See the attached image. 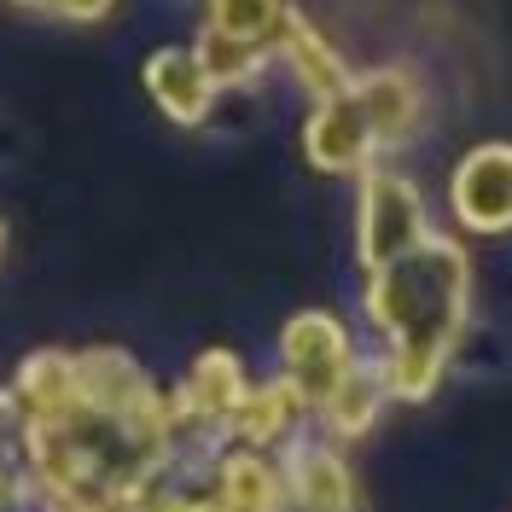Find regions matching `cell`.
<instances>
[{
	"mask_svg": "<svg viewBox=\"0 0 512 512\" xmlns=\"http://www.w3.org/2000/svg\"><path fill=\"white\" fill-rule=\"evenodd\" d=\"M303 146H309V163L326 169V175H367L373 152H379L355 94H338V99H326V105H315V117L303 128Z\"/></svg>",
	"mask_w": 512,
	"mask_h": 512,
	"instance_id": "cell-5",
	"label": "cell"
},
{
	"mask_svg": "<svg viewBox=\"0 0 512 512\" xmlns=\"http://www.w3.org/2000/svg\"><path fill=\"white\" fill-rule=\"evenodd\" d=\"M390 396L384 390V379L379 373H367V367H355L350 379L338 384V396L320 408V419L332 425V431H344V437H355V431H367L373 419H379V402Z\"/></svg>",
	"mask_w": 512,
	"mask_h": 512,
	"instance_id": "cell-14",
	"label": "cell"
},
{
	"mask_svg": "<svg viewBox=\"0 0 512 512\" xmlns=\"http://www.w3.org/2000/svg\"><path fill=\"white\" fill-rule=\"evenodd\" d=\"M280 361H286V379L297 384V396L309 402V414H320L338 396V384L355 373V350H350L344 320L320 315V309L297 315L286 326V338H280Z\"/></svg>",
	"mask_w": 512,
	"mask_h": 512,
	"instance_id": "cell-3",
	"label": "cell"
},
{
	"mask_svg": "<svg viewBox=\"0 0 512 512\" xmlns=\"http://www.w3.org/2000/svg\"><path fill=\"white\" fill-rule=\"evenodd\" d=\"M431 239V210L408 175L367 169L361 175V262L367 274H379L390 262H402Z\"/></svg>",
	"mask_w": 512,
	"mask_h": 512,
	"instance_id": "cell-2",
	"label": "cell"
},
{
	"mask_svg": "<svg viewBox=\"0 0 512 512\" xmlns=\"http://www.w3.org/2000/svg\"><path fill=\"white\" fill-rule=\"evenodd\" d=\"M140 76H146V94L158 99V111L181 128H198L216 111V99H222V88L210 82V70L198 64L192 47H158Z\"/></svg>",
	"mask_w": 512,
	"mask_h": 512,
	"instance_id": "cell-6",
	"label": "cell"
},
{
	"mask_svg": "<svg viewBox=\"0 0 512 512\" xmlns=\"http://www.w3.org/2000/svg\"><path fill=\"white\" fill-rule=\"evenodd\" d=\"M286 460H291L286 489L303 512H361V489H355L350 466H344L326 443H309V437H303V443H291Z\"/></svg>",
	"mask_w": 512,
	"mask_h": 512,
	"instance_id": "cell-9",
	"label": "cell"
},
{
	"mask_svg": "<svg viewBox=\"0 0 512 512\" xmlns=\"http://www.w3.org/2000/svg\"><path fill=\"white\" fill-rule=\"evenodd\" d=\"M204 6V24L222 35H239V41H256V47H274L280 41V24H286V0H198Z\"/></svg>",
	"mask_w": 512,
	"mask_h": 512,
	"instance_id": "cell-13",
	"label": "cell"
},
{
	"mask_svg": "<svg viewBox=\"0 0 512 512\" xmlns=\"http://www.w3.org/2000/svg\"><path fill=\"white\" fill-rule=\"evenodd\" d=\"M192 53H198V64L210 70V82L227 94V88H251L274 47H256V41H239V35H222V30L204 24L198 41H192Z\"/></svg>",
	"mask_w": 512,
	"mask_h": 512,
	"instance_id": "cell-12",
	"label": "cell"
},
{
	"mask_svg": "<svg viewBox=\"0 0 512 512\" xmlns=\"http://www.w3.org/2000/svg\"><path fill=\"white\" fill-rule=\"evenodd\" d=\"M12 6H24V12H53V18H59V0H12Z\"/></svg>",
	"mask_w": 512,
	"mask_h": 512,
	"instance_id": "cell-18",
	"label": "cell"
},
{
	"mask_svg": "<svg viewBox=\"0 0 512 512\" xmlns=\"http://www.w3.org/2000/svg\"><path fill=\"white\" fill-rule=\"evenodd\" d=\"M355 105H361V117L373 128V146H408V134L419 128V111H425V99H419L414 76L408 70H396V64H384V70H367V76H355L350 82Z\"/></svg>",
	"mask_w": 512,
	"mask_h": 512,
	"instance_id": "cell-8",
	"label": "cell"
},
{
	"mask_svg": "<svg viewBox=\"0 0 512 512\" xmlns=\"http://www.w3.org/2000/svg\"><path fill=\"white\" fill-rule=\"evenodd\" d=\"M448 198H454V216H460L466 233H507L512 227V146L507 140L472 146L454 163Z\"/></svg>",
	"mask_w": 512,
	"mask_h": 512,
	"instance_id": "cell-4",
	"label": "cell"
},
{
	"mask_svg": "<svg viewBox=\"0 0 512 512\" xmlns=\"http://www.w3.org/2000/svg\"><path fill=\"white\" fill-rule=\"evenodd\" d=\"M18 402L30 419H70L82 414V379H76V355L41 350L18 367Z\"/></svg>",
	"mask_w": 512,
	"mask_h": 512,
	"instance_id": "cell-11",
	"label": "cell"
},
{
	"mask_svg": "<svg viewBox=\"0 0 512 512\" xmlns=\"http://www.w3.org/2000/svg\"><path fill=\"white\" fill-rule=\"evenodd\" d=\"M111 6L117 0H59V18H70V24H99V18H111Z\"/></svg>",
	"mask_w": 512,
	"mask_h": 512,
	"instance_id": "cell-15",
	"label": "cell"
},
{
	"mask_svg": "<svg viewBox=\"0 0 512 512\" xmlns=\"http://www.w3.org/2000/svg\"><path fill=\"white\" fill-rule=\"evenodd\" d=\"M274 53L286 59L291 70V82L303 88V94H315V105H326V99H338V94H350V70H344V53L326 41V35L291 6L286 12V24H280V41H274Z\"/></svg>",
	"mask_w": 512,
	"mask_h": 512,
	"instance_id": "cell-7",
	"label": "cell"
},
{
	"mask_svg": "<svg viewBox=\"0 0 512 512\" xmlns=\"http://www.w3.org/2000/svg\"><path fill=\"white\" fill-rule=\"evenodd\" d=\"M291 489L286 472L274 460H262L256 448H233L216 466V507L222 512H286Z\"/></svg>",
	"mask_w": 512,
	"mask_h": 512,
	"instance_id": "cell-10",
	"label": "cell"
},
{
	"mask_svg": "<svg viewBox=\"0 0 512 512\" xmlns=\"http://www.w3.org/2000/svg\"><path fill=\"white\" fill-rule=\"evenodd\" d=\"M0 251H6V222H0Z\"/></svg>",
	"mask_w": 512,
	"mask_h": 512,
	"instance_id": "cell-19",
	"label": "cell"
},
{
	"mask_svg": "<svg viewBox=\"0 0 512 512\" xmlns=\"http://www.w3.org/2000/svg\"><path fill=\"white\" fill-rule=\"evenodd\" d=\"M466 309H472V262H466V245L448 233H431L402 262L367 274V320L390 344L379 367L390 396L419 402L437 390L448 344L466 326Z\"/></svg>",
	"mask_w": 512,
	"mask_h": 512,
	"instance_id": "cell-1",
	"label": "cell"
},
{
	"mask_svg": "<svg viewBox=\"0 0 512 512\" xmlns=\"http://www.w3.org/2000/svg\"><path fill=\"white\" fill-rule=\"evenodd\" d=\"M12 507V466H6V460H0V512Z\"/></svg>",
	"mask_w": 512,
	"mask_h": 512,
	"instance_id": "cell-17",
	"label": "cell"
},
{
	"mask_svg": "<svg viewBox=\"0 0 512 512\" xmlns=\"http://www.w3.org/2000/svg\"><path fill=\"white\" fill-rule=\"evenodd\" d=\"M18 396H6V390H0V437H6V431H12V425H18Z\"/></svg>",
	"mask_w": 512,
	"mask_h": 512,
	"instance_id": "cell-16",
	"label": "cell"
}]
</instances>
